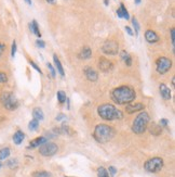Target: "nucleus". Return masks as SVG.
Wrapping results in <instances>:
<instances>
[{
  "label": "nucleus",
  "mask_w": 175,
  "mask_h": 177,
  "mask_svg": "<svg viewBox=\"0 0 175 177\" xmlns=\"http://www.w3.org/2000/svg\"><path fill=\"white\" fill-rule=\"evenodd\" d=\"M33 116L34 119H37V121H42L45 119V114H43V111L41 110L40 108H35L33 110Z\"/></svg>",
  "instance_id": "19"
},
{
  "label": "nucleus",
  "mask_w": 175,
  "mask_h": 177,
  "mask_svg": "<svg viewBox=\"0 0 175 177\" xmlns=\"http://www.w3.org/2000/svg\"><path fill=\"white\" fill-rule=\"evenodd\" d=\"M4 49H5V45H4V44H2V42H0V57L2 56Z\"/></svg>",
  "instance_id": "40"
},
{
  "label": "nucleus",
  "mask_w": 175,
  "mask_h": 177,
  "mask_svg": "<svg viewBox=\"0 0 175 177\" xmlns=\"http://www.w3.org/2000/svg\"><path fill=\"white\" fill-rule=\"evenodd\" d=\"M19 165V161L16 159H10V160L7 161V166L9 169H15Z\"/></svg>",
  "instance_id": "26"
},
{
  "label": "nucleus",
  "mask_w": 175,
  "mask_h": 177,
  "mask_svg": "<svg viewBox=\"0 0 175 177\" xmlns=\"http://www.w3.org/2000/svg\"><path fill=\"white\" fill-rule=\"evenodd\" d=\"M124 28H126V33H128V34H129L130 36H133V32H132V29H131V27H129V26H126Z\"/></svg>",
  "instance_id": "41"
},
{
  "label": "nucleus",
  "mask_w": 175,
  "mask_h": 177,
  "mask_svg": "<svg viewBox=\"0 0 175 177\" xmlns=\"http://www.w3.org/2000/svg\"><path fill=\"white\" fill-rule=\"evenodd\" d=\"M159 90H160V95L164 100H170L171 99V89L165 85V84H161L159 86Z\"/></svg>",
  "instance_id": "13"
},
{
  "label": "nucleus",
  "mask_w": 175,
  "mask_h": 177,
  "mask_svg": "<svg viewBox=\"0 0 175 177\" xmlns=\"http://www.w3.org/2000/svg\"><path fill=\"white\" fill-rule=\"evenodd\" d=\"M39 127V121H37V119H34L33 121H30L28 124V129L29 130H36L37 128Z\"/></svg>",
  "instance_id": "25"
},
{
  "label": "nucleus",
  "mask_w": 175,
  "mask_h": 177,
  "mask_svg": "<svg viewBox=\"0 0 175 177\" xmlns=\"http://www.w3.org/2000/svg\"><path fill=\"white\" fill-rule=\"evenodd\" d=\"M36 45L38 46V47H40V48H45V41H42L41 39H38V40L36 41Z\"/></svg>",
  "instance_id": "36"
},
{
  "label": "nucleus",
  "mask_w": 175,
  "mask_h": 177,
  "mask_svg": "<svg viewBox=\"0 0 175 177\" xmlns=\"http://www.w3.org/2000/svg\"><path fill=\"white\" fill-rule=\"evenodd\" d=\"M115 129L105 124H100L94 129L93 137L100 144H106L114 138Z\"/></svg>",
  "instance_id": "3"
},
{
  "label": "nucleus",
  "mask_w": 175,
  "mask_h": 177,
  "mask_svg": "<svg viewBox=\"0 0 175 177\" xmlns=\"http://www.w3.org/2000/svg\"><path fill=\"white\" fill-rule=\"evenodd\" d=\"M47 141H48V140H47L45 137H38V138L34 139L33 141L30 142L29 147H30V148H37V147H40L41 144H45Z\"/></svg>",
  "instance_id": "16"
},
{
  "label": "nucleus",
  "mask_w": 175,
  "mask_h": 177,
  "mask_svg": "<svg viewBox=\"0 0 175 177\" xmlns=\"http://www.w3.org/2000/svg\"><path fill=\"white\" fill-rule=\"evenodd\" d=\"M15 53H16V41L14 40L12 42V50H11V56H12V58H14Z\"/></svg>",
  "instance_id": "33"
},
{
  "label": "nucleus",
  "mask_w": 175,
  "mask_h": 177,
  "mask_svg": "<svg viewBox=\"0 0 175 177\" xmlns=\"http://www.w3.org/2000/svg\"><path fill=\"white\" fill-rule=\"evenodd\" d=\"M24 138H25L24 133L21 132V130H17V132L13 135V141H14V144H21L23 142Z\"/></svg>",
  "instance_id": "18"
},
{
  "label": "nucleus",
  "mask_w": 175,
  "mask_h": 177,
  "mask_svg": "<svg viewBox=\"0 0 175 177\" xmlns=\"http://www.w3.org/2000/svg\"><path fill=\"white\" fill-rule=\"evenodd\" d=\"M33 177H51V173L47 171H37L33 173Z\"/></svg>",
  "instance_id": "23"
},
{
  "label": "nucleus",
  "mask_w": 175,
  "mask_h": 177,
  "mask_svg": "<svg viewBox=\"0 0 175 177\" xmlns=\"http://www.w3.org/2000/svg\"><path fill=\"white\" fill-rule=\"evenodd\" d=\"M120 57H121V59H122L123 61H124V63H126L128 66H131L132 65V58H131V56L126 51H121L120 52Z\"/></svg>",
  "instance_id": "20"
},
{
  "label": "nucleus",
  "mask_w": 175,
  "mask_h": 177,
  "mask_svg": "<svg viewBox=\"0 0 175 177\" xmlns=\"http://www.w3.org/2000/svg\"><path fill=\"white\" fill-rule=\"evenodd\" d=\"M104 2H105V4H106V6H108V0H105V1H104Z\"/></svg>",
  "instance_id": "47"
},
{
  "label": "nucleus",
  "mask_w": 175,
  "mask_h": 177,
  "mask_svg": "<svg viewBox=\"0 0 175 177\" xmlns=\"http://www.w3.org/2000/svg\"><path fill=\"white\" fill-rule=\"evenodd\" d=\"M8 82V76L3 72H0V84H4Z\"/></svg>",
  "instance_id": "32"
},
{
  "label": "nucleus",
  "mask_w": 175,
  "mask_h": 177,
  "mask_svg": "<svg viewBox=\"0 0 175 177\" xmlns=\"http://www.w3.org/2000/svg\"><path fill=\"white\" fill-rule=\"evenodd\" d=\"M91 54H92V51L90 49V47L86 46V47H83L82 50L79 52V59H81V60H86V59H89L91 58Z\"/></svg>",
  "instance_id": "15"
},
{
  "label": "nucleus",
  "mask_w": 175,
  "mask_h": 177,
  "mask_svg": "<svg viewBox=\"0 0 175 177\" xmlns=\"http://www.w3.org/2000/svg\"><path fill=\"white\" fill-rule=\"evenodd\" d=\"M171 40H172V46H173V49L175 47V29L171 28Z\"/></svg>",
  "instance_id": "34"
},
{
  "label": "nucleus",
  "mask_w": 175,
  "mask_h": 177,
  "mask_svg": "<svg viewBox=\"0 0 175 177\" xmlns=\"http://www.w3.org/2000/svg\"><path fill=\"white\" fill-rule=\"evenodd\" d=\"M97 176L98 177H109V174H108V172L106 171L104 167H98L97 169Z\"/></svg>",
  "instance_id": "29"
},
{
  "label": "nucleus",
  "mask_w": 175,
  "mask_h": 177,
  "mask_svg": "<svg viewBox=\"0 0 175 177\" xmlns=\"http://www.w3.org/2000/svg\"><path fill=\"white\" fill-rule=\"evenodd\" d=\"M53 61H54V65H55V67L57 69V72L61 74V76H64V69H63V65H62L61 61H60V59L57 58L56 54H54L53 56Z\"/></svg>",
  "instance_id": "17"
},
{
  "label": "nucleus",
  "mask_w": 175,
  "mask_h": 177,
  "mask_svg": "<svg viewBox=\"0 0 175 177\" xmlns=\"http://www.w3.org/2000/svg\"><path fill=\"white\" fill-rule=\"evenodd\" d=\"M29 28H30V32L34 34H36L38 37H41V33L40 31H39V26H38V24H37V22L35 20L29 24Z\"/></svg>",
  "instance_id": "21"
},
{
  "label": "nucleus",
  "mask_w": 175,
  "mask_h": 177,
  "mask_svg": "<svg viewBox=\"0 0 175 177\" xmlns=\"http://www.w3.org/2000/svg\"><path fill=\"white\" fill-rule=\"evenodd\" d=\"M149 123V114L147 112H142L139 113V115L135 117V119L133 121V125H132V130L133 133L141 135L143 133H145V130L147 129Z\"/></svg>",
  "instance_id": "4"
},
{
  "label": "nucleus",
  "mask_w": 175,
  "mask_h": 177,
  "mask_svg": "<svg viewBox=\"0 0 175 177\" xmlns=\"http://www.w3.org/2000/svg\"><path fill=\"white\" fill-rule=\"evenodd\" d=\"M145 39H146L149 44H155L159 40V36L156 34V32L151 31V29H148L145 33Z\"/></svg>",
  "instance_id": "14"
},
{
  "label": "nucleus",
  "mask_w": 175,
  "mask_h": 177,
  "mask_svg": "<svg viewBox=\"0 0 175 177\" xmlns=\"http://www.w3.org/2000/svg\"><path fill=\"white\" fill-rule=\"evenodd\" d=\"M57 100L60 103H64L67 100V97H66V94L64 91H57Z\"/></svg>",
  "instance_id": "28"
},
{
  "label": "nucleus",
  "mask_w": 175,
  "mask_h": 177,
  "mask_svg": "<svg viewBox=\"0 0 175 177\" xmlns=\"http://www.w3.org/2000/svg\"><path fill=\"white\" fill-rule=\"evenodd\" d=\"M25 1H26L28 4H32V0H25Z\"/></svg>",
  "instance_id": "45"
},
{
  "label": "nucleus",
  "mask_w": 175,
  "mask_h": 177,
  "mask_svg": "<svg viewBox=\"0 0 175 177\" xmlns=\"http://www.w3.org/2000/svg\"><path fill=\"white\" fill-rule=\"evenodd\" d=\"M98 115L105 121H116L123 117V113L113 104H102L97 109Z\"/></svg>",
  "instance_id": "2"
},
{
  "label": "nucleus",
  "mask_w": 175,
  "mask_h": 177,
  "mask_svg": "<svg viewBox=\"0 0 175 177\" xmlns=\"http://www.w3.org/2000/svg\"><path fill=\"white\" fill-rule=\"evenodd\" d=\"M0 101L2 103L7 110L9 111H13V110H16L19 108V100L15 96L13 95L12 92L10 91H4L0 96Z\"/></svg>",
  "instance_id": "5"
},
{
  "label": "nucleus",
  "mask_w": 175,
  "mask_h": 177,
  "mask_svg": "<svg viewBox=\"0 0 175 177\" xmlns=\"http://www.w3.org/2000/svg\"><path fill=\"white\" fill-rule=\"evenodd\" d=\"M1 167H2V163H1V162H0V169H1Z\"/></svg>",
  "instance_id": "48"
},
{
  "label": "nucleus",
  "mask_w": 175,
  "mask_h": 177,
  "mask_svg": "<svg viewBox=\"0 0 175 177\" xmlns=\"http://www.w3.org/2000/svg\"><path fill=\"white\" fill-rule=\"evenodd\" d=\"M47 1H48L49 3H54V1H55V0H47Z\"/></svg>",
  "instance_id": "44"
},
{
  "label": "nucleus",
  "mask_w": 175,
  "mask_h": 177,
  "mask_svg": "<svg viewBox=\"0 0 175 177\" xmlns=\"http://www.w3.org/2000/svg\"><path fill=\"white\" fill-rule=\"evenodd\" d=\"M145 109V106L142 104V103H135V104H126V113L129 114H132V113H135V112H139V111H142Z\"/></svg>",
  "instance_id": "11"
},
{
  "label": "nucleus",
  "mask_w": 175,
  "mask_h": 177,
  "mask_svg": "<svg viewBox=\"0 0 175 177\" xmlns=\"http://www.w3.org/2000/svg\"><path fill=\"white\" fill-rule=\"evenodd\" d=\"M84 74H86V77L90 82H96L98 78L97 72H95L92 67H89V66L84 67Z\"/></svg>",
  "instance_id": "12"
},
{
  "label": "nucleus",
  "mask_w": 175,
  "mask_h": 177,
  "mask_svg": "<svg viewBox=\"0 0 175 177\" xmlns=\"http://www.w3.org/2000/svg\"><path fill=\"white\" fill-rule=\"evenodd\" d=\"M29 63H30V65L33 66V67H34V69H35V70H37V72H39L40 74H41V73H42V72H41V70H40V69H39V67H38V66H37V64H36V63H35V62L30 61V62H29Z\"/></svg>",
  "instance_id": "39"
},
{
  "label": "nucleus",
  "mask_w": 175,
  "mask_h": 177,
  "mask_svg": "<svg viewBox=\"0 0 175 177\" xmlns=\"http://www.w3.org/2000/svg\"><path fill=\"white\" fill-rule=\"evenodd\" d=\"M98 67H100V70L102 71V72H110V71H113L114 69V64H113V62L109 61V60H107L105 58H101L100 59V61H98Z\"/></svg>",
  "instance_id": "10"
},
{
  "label": "nucleus",
  "mask_w": 175,
  "mask_h": 177,
  "mask_svg": "<svg viewBox=\"0 0 175 177\" xmlns=\"http://www.w3.org/2000/svg\"><path fill=\"white\" fill-rule=\"evenodd\" d=\"M103 52L105 54H110V56H116L119 52V45L116 40H106L102 47Z\"/></svg>",
  "instance_id": "9"
},
{
  "label": "nucleus",
  "mask_w": 175,
  "mask_h": 177,
  "mask_svg": "<svg viewBox=\"0 0 175 177\" xmlns=\"http://www.w3.org/2000/svg\"><path fill=\"white\" fill-rule=\"evenodd\" d=\"M110 97L113 101L117 104H129L132 101H134L136 98L135 91L129 86H121L118 88H115L110 92Z\"/></svg>",
  "instance_id": "1"
},
{
  "label": "nucleus",
  "mask_w": 175,
  "mask_h": 177,
  "mask_svg": "<svg viewBox=\"0 0 175 177\" xmlns=\"http://www.w3.org/2000/svg\"><path fill=\"white\" fill-rule=\"evenodd\" d=\"M47 65H48V67L50 69V72H51V76H52V77H55V70L53 69V66L51 65L50 63H48Z\"/></svg>",
  "instance_id": "37"
},
{
  "label": "nucleus",
  "mask_w": 175,
  "mask_h": 177,
  "mask_svg": "<svg viewBox=\"0 0 175 177\" xmlns=\"http://www.w3.org/2000/svg\"><path fill=\"white\" fill-rule=\"evenodd\" d=\"M10 155V149L9 148H2L0 150V160H5Z\"/></svg>",
  "instance_id": "24"
},
{
  "label": "nucleus",
  "mask_w": 175,
  "mask_h": 177,
  "mask_svg": "<svg viewBox=\"0 0 175 177\" xmlns=\"http://www.w3.org/2000/svg\"><path fill=\"white\" fill-rule=\"evenodd\" d=\"M120 10H121V12H122V17L123 19H126V20H129L130 19V15H129V12H128V10L126 9V7L121 4L120 6Z\"/></svg>",
  "instance_id": "30"
},
{
  "label": "nucleus",
  "mask_w": 175,
  "mask_h": 177,
  "mask_svg": "<svg viewBox=\"0 0 175 177\" xmlns=\"http://www.w3.org/2000/svg\"><path fill=\"white\" fill-rule=\"evenodd\" d=\"M60 132L64 133V134H68V135H73V129H71L69 126H67L66 124H63V125H62V127H61V129H60Z\"/></svg>",
  "instance_id": "27"
},
{
  "label": "nucleus",
  "mask_w": 175,
  "mask_h": 177,
  "mask_svg": "<svg viewBox=\"0 0 175 177\" xmlns=\"http://www.w3.org/2000/svg\"><path fill=\"white\" fill-rule=\"evenodd\" d=\"M159 123H160V124H159L160 126H167V124H169V121H167V119H161Z\"/></svg>",
  "instance_id": "38"
},
{
  "label": "nucleus",
  "mask_w": 175,
  "mask_h": 177,
  "mask_svg": "<svg viewBox=\"0 0 175 177\" xmlns=\"http://www.w3.org/2000/svg\"><path fill=\"white\" fill-rule=\"evenodd\" d=\"M135 3H136V4L141 3V0H135Z\"/></svg>",
  "instance_id": "46"
},
{
  "label": "nucleus",
  "mask_w": 175,
  "mask_h": 177,
  "mask_svg": "<svg viewBox=\"0 0 175 177\" xmlns=\"http://www.w3.org/2000/svg\"><path fill=\"white\" fill-rule=\"evenodd\" d=\"M66 115H64V114H60L58 116H56V121H61V119H65Z\"/></svg>",
  "instance_id": "43"
},
{
  "label": "nucleus",
  "mask_w": 175,
  "mask_h": 177,
  "mask_svg": "<svg viewBox=\"0 0 175 177\" xmlns=\"http://www.w3.org/2000/svg\"><path fill=\"white\" fill-rule=\"evenodd\" d=\"M117 15H118L120 19H123V17H122V12H121V10H120V8L117 10Z\"/></svg>",
  "instance_id": "42"
},
{
  "label": "nucleus",
  "mask_w": 175,
  "mask_h": 177,
  "mask_svg": "<svg viewBox=\"0 0 175 177\" xmlns=\"http://www.w3.org/2000/svg\"><path fill=\"white\" fill-rule=\"evenodd\" d=\"M172 67V61L169 58L161 57L156 61V70L159 74H165Z\"/></svg>",
  "instance_id": "7"
},
{
  "label": "nucleus",
  "mask_w": 175,
  "mask_h": 177,
  "mask_svg": "<svg viewBox=\"0 0 175 177\" xmlns=\"http://www.w3.org/2000/svg\"><path fill=\"white\" fill-rule=\"evenodd\" d=\"M150 133L152 135H160V134L162 133L161 126H160V125H157V124H152L150 127Z\"/></svg>",
  "instance_id": "22"
},
{
  "label": "nucleus",
  "mask_w": 175,
  "mask_h": 177,
  "mask_svg": "<svg viewBox=\"0 0 175 177\" xmlns=\"http://www.w3.org/2000/svg\"><path fill=\"white\" fill-rule=\"evenodd\" d=\"M117 173V169L115 167V166H109V174L111 177H114Z\"/></svg>",
  "instance_id": "35"
},
{
  "label": "nucleus",
  "mask_w": 175,
  "mask_h": 177,
  "mask_svg": "<svg viewBox=\"0 0 175 177\" xmlns=\"http://www.w3.org/2000/svg\"><path fill=\"white\" fill-rule=\"evenodd\" d=\"M57 151L58 147L54 142H45L39 147V153L43 157H52Z\"/></svg>",
  "instance_id": "8"
},
{
  "label": "nucleus",
  "mask_w": 175,
  "mask_h": 177,
  "mask_svg": "<svg viewBox=\"0 0 175 177\" xmlns=\"http://www.w3.org/2000/svg\"><path fill=\"white\" fill-rule=\"evenodd\" d=\"M163 167V160L161 158L156 157L151 158L147 160L144 164V169H146L148 173H158Z\"/></svg>",
  "instance_id": "6"
},
{
  "label": "nucleus",
  "mask_w": 175,
  "mask_h": 177,
  "mask_svg": "<svg viewBox=\"0 0 175 177\" xmlns=\"http://www.w3.org/2000/svg\"><path fill=\"white\" fill-rule=\"evenodd\" d=\"M132 24H133V26H134V28H135V35H136V36H139V22H137V20H136L135 17H133V19H132Z\"/></svg>",
  "instance_id": "31"
}]
</instances>
